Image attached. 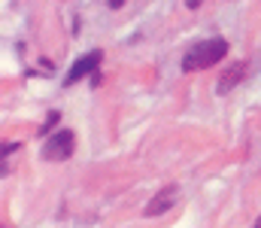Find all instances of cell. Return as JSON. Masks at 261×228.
Wrapping results in <instances>:
<instances>
[{"label": "cell", "instance_id": "cell-1", "mask_svg": "<svg viewBox=\"0 0 261 228\" xmlns=\"http://www.w3.org/2000/svg\"><path fill=\"white\" fill-rule=\"evenodd\" d=\"M228 55V43L222 37H213V40H203L195 43L186 55H182V73H195V70H206L213 64H219L222 58Z\"/></svg>", "mask_w": 261, "mask_h": 228}, {"label": "cell", "instance_id": "cell-2", "mask_svg": "<svg viewBox=\"0 0 261 228\" xmlns=\"http://www.w3.org/2000/svg\"><path fill=\"white\" fill-rule=\"evenodd\" d=\"M76 149V134L70 131V128H61V131H55L49 140H46V146H43V158L46 161H67L70 155Z\"/></svg>", "mask_w": 261, "mask_h": 228}, {"label": "cell", "instance_id": "cell-3", "mask_svg": "<svg viewBox=\"0 0 261 228\" xmlns=\"http://www.w3.org/2000/svg\"><path fill=\"white\" fill-rule=\"evenodd\" d=\"M100 61H103V52L100 49H91L85 58H79L73 67H70V73H67V85H76L79 79H85V76H94L97 73V67H100Z\"/></svg>", "mask_w": 261, "mask_h": 228}, {"label": "cell", "instance_id": "cell-4", "mask_svg": "<svg viewBox=\"0 0 261 228\" xmlns=\"http://www.w3.org/2000/svg\"><path fill=\"white\" fill-rule=\"evenodd\" d=\"M176 201H179V186H173V183H170V186H164L158 195H152V201L146 204V210H143V213H146V216H161V213H167Z\"/></svg>", "mask_w": 261, "mask_h": 228}, {"label": "cell", "instance_id": "cell-5", "mask_svg": "<svg viewBox=\"0 0 261 228\" xmlns=\"http://www.w3.org/2000/svg\"><path fill=\"white\" fill-rule=\"evenodd\" d=\"M246 70H249V61H234L225 73L219 76V82H216V91L219 94H228L234 85H240V79L246 76Z\"/></svg>", "mask_w": 261, "mask_h": 228}, {"label": "cell", "instance_id": "cell-6", "mask_svg": "<svg viewBox=\"0 0 261 228\" xmlns=\"http://www.w3.org/2000/svg\"><path fill=\"white\" fill-rule=\"evenodd\" d=\"M58 119H61V113H58V110H52V113L46 116V122H43V128H40V134H49V131H52V128L58 125Z\"/></svg>", "mask_w": 261, "mask_h": 228}, {"label": "cell", "instance_id": "cell-7", "mask_svg": "<svg viewBox=\"0 0 261 228\" xmlns=\"http://www.w3.org/2000/svg\"><path fill=\"white\" fill-rule=\"evenodd\" d=\"M15 149H18V143H3V158H6L9 152H15Z\"/></svg>", "mask_w": 261, "mask_h": 228}, {"label": "cell", "instance_id": "cell-8", "mask_svg": "<svg viewBox=\"0 0 261 228\" xmlns=\"http://www.w3.org/2000/svg\"><path fill=\"white\" fill-rule=\"evenodd\" d=\"M122 3H125V0H107V6H110V9H119Z\"/></svg>", "mask_w": 261, "mask_h": 228}, {"label": "cell", "instance_id": "cell-9", "mask_svg": "<svg viewBox=\"0 0 261 228\" xmlns=\"http://www.w3.org/2000/svg\"><path fill=\"white\" fill-rule=\"evenodd\" d=\"M200 6V0H189V9H197Z\"/></svg>", "mask_w": 261, "mask_h": 228}, {"label": "cell", "instance_id": "cell-10", "mask_svg": "<svg viewBox=\"0 0 261 228\" xmlns=\"http://www.w3.org/2000/svg\"><path fill=\"white\" fill-rule=\"evenodd\" d=\"M252 228H261V216H258V219H255V225H252Z\"/></svg>", "mask_w": 261, "mask_h": 228}]
</instances>
